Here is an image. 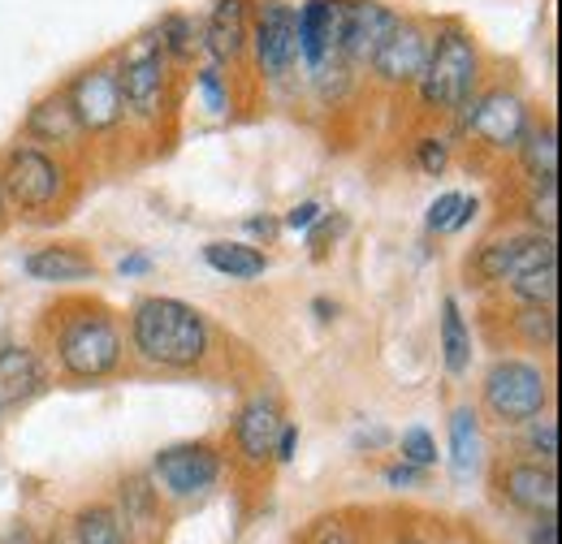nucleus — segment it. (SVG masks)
I'll return each instance as SVG.
<instances>
[{
	"label": "nucleus",
	"mask_w": 562,
	"mask_h": 544,
	"mask_svg": "<svg viewBox=\"0 0 562 544\" xmlns=\"http://www.w3.org/2000/svg\"><path fill=\"white\" fill-rule=\"evenodd\" d=\"M131 341L147 363L187 372V367H200L209 359L212 333L204 311H195L191 303L169 298V294H151V298L135 303Z\"/></svg>",
	"instance_id": "nucleus-1"
},
{
	"label": "nucleus",
	"mask_w": 562,
	"mask_h": 544,
	"mask_svg": "<svg viewBox=\"0 0 562 544\" xmlns=\"http://www.w3.org/2000/svg\"><path fill=\"white\" fill-rule=\"evenodd\" d=\"M74 541L78 544H126V528L117 519V510L109 506H91L78 514L74 523Z\"/></svg>",
	"instance_id": "nucleus-27"
},
{
	"label": "nucleus",
	"mask_w": 562,
	"mask_h": 544,
	"mask_svg": "<svg viewBox=\"0 0 562 544\" xmlns=\"http://www.w3.org/2000/svg\"><path fill=\"white\" fill-rule=\"evenodd\" d=\"M403 544H420V541H403Z\"/></svg>",
	"instance_id": "nucleus-45"
},
{
	"label": "nucleus",
	"mask_w": 562,
	"mask_h": 544,
	"mask_svg": "<svg viewBox=\"0 0 562 544\" xmlns=\"http://www.w3.org/2000/svg\"><path fill=\"white\" fill-rule=\"evenodd\" d=\"M26 135L35 138V143H74V138L82 135L78 122H74V109H70V100H66V91L44 95V100L26 113Z\"/></svg>",
	"instance_id": "nucleus-21"
},
{
	"label": "nucleus",
	"mask_w": 562,
	"mask_h": 544,
	"mask_svg": "<svg viewBox=\"0 0 562 544\" xmlns=\"http://www.w3.org/2000/svg\"><path fill=\"white\" fill-rule=\"evenodd\" d=\"M403 13H394L381 0H347V26H342V61L368 66L372 53L390 39Z\"/></svg>",
	"instance_id": "nucleus-15"
},
{
	"label": "nucleus",
	"mask_w": 562,
	"mask_h": 544,
	"mask_svg": "<svg viewBox=\"0 0 562 544\" xmlns=\"http://www.w3.org/2000/svg\"><path fill=\"white\" fill-rule=\"evenodd\" d=\"M204 260H209V269H216L221 276H234V281H251L269 269V256L247 247V242H209Z\"/></svg>",
	"instance_id": "nucleus-24"
},
{
	"label": "nucleus",
	"mask_w": 562,
	"mask_h": 544,
	"mask_svg": "<svg viewBox=\"0 0 562 544\" xmlns=\"http://www.w3.org/2000/svg\"><path fill=\"white\" fill-rule=\"evenodd\" d=\"M515 333L528 341V345H537V350H554V341H559V316H554V307H519L515 311Z\"/></svg>",
	"instance_id": "nucleus-28"
},
{
	"label": "nucleus",
	"mask_w": 562,
	"mask_h": 544,
	"mask_svg": "<svg viewBox=\"0 0 562 544\" xmlns=\"http://www.w3.org/2000/svg\"><path fill=\"white\" fill-rule=\"evenodd\" d=\"M532 544H559V519H554V514H541V519H537Z\"/></svg>",
	"instance_id": "nucleus-37"
},
{
	"label": "nucleus",
	"mask_w": 562,
	"mask_h": 544,
	"mask_svg": "<svg viewBox=\"0 0 562 544\" xmlns=\"http://www.w3.org/2000/svg\"><path fill=\"white\" fill-rule=\"evenodd\" d=\"M481 415L472 407H459L450 415V476L459 484L481 472Z\"/></svg>",
	"instance_id": "nucleus-20"
},
{
	"label": "nucleus",
	"mask_w": 562,
	"mask_h": 544,
	"mask_svg": "<svg viewBox=\"0 0 562 544\" xmlns=\"http://www.w3.org/2000/svg\"><path fill=\"white\" fill-rule=\"evenodd\" d=\"M428 48H432V26L420 18H398V26L372 53L368 66L385 87H416L424 66H428Z\"/></svg>",
	"instance_id": "nucleus-11"
},
{
	"label": "nucleus",
	"mask_w": 562,
	"mask_h": 544,
	"mask_svg": "<svg viewBox=\"0 0 562 544\" xmlns=\"http://www.w3.org/2000/svg\"><path fill=\"white\" fill-rule=\"evenodd\" d=\"M247 229H251V234L273 238V234H278V220H269V216H251V220H247Z\"/></svg>",
	"instance_id": "nucleus-41"
},
{
	"label": "nucleus",
	"mask_w": 562,
	"mask_h": 544,
	"mask_svg": "<svg viewBox=\"0 0 562 544\" xmlns=\"http://www.w3.org/2000/svg\"><path fill=\"white\" fill-rule=\"evenodd\" d=\"M342 26H347V0H303L294 9L299 61L307 66V73L342 66Z\"/></svg>",
	"instance_id": "nucleus-9"
},
{
	"label": "nucleus",
	"mask_w": 562,
	"mask_h": 544,
	"mask_svg": "<svg viewBox=\"0 0 562 544\" xmlns=\"http://www.w3.org/2000/svg\"><path fill=\"white\" fill-rule=\"evenodd\" d=\"M66 100H70L78 131H87V135H109L126 117L113 61H95V66H87L82 73H74V82L66 87Z\"/></svg>",
	"instance_id": "nucleus-8"
},
{
	"label": "nucleus",
	"mask_w": 562,
	"mask_h": 544,
	"mask_svg": "<svg viewBox=\"0 0 562 544\" xmlns=\"http://www.w3.org/2000/svg\"><path fill=\"white\" fill-rule=\"evenodd\" d=\"M476 212H481V204H476V200H463L459 216H454V229H468V225L476 220ZM454 229H450V234H454Z\"/></svg>",
	"instance_id": "nucleus-39"
},
{
	"label": "nucleus",
	"mask_w": 562,
	"mask_h": 544,
	"mask_svg": "<svg viewBox=\"0 0 562 544\" xmlns=\"http://www.w3.org/2000/svg\"><path fill=\"white\" fill-rule=\"evenodd\" d=\"M195 87L204 95V109L209 113H225L229 109V91H225V78H221V66H204L195 73Z\"/></svg>",
	"instance_id": "nucleus-31"
},
{
	"label": "nucleus",
	"mask_w": 562,
	"mask_h": 544,
	"mask_svg": "<svg viewBox=\"0 0 562 544\" xmlns=\"http://www.w3.org/2000/svg\"><path fill=\"white\" fill-rule=\"evenodd\" d=\"M459 113H463V131L476 135L485 147H497V151H515L519 138L528 135V126H532L524 95H515L506 87L476 91Z\"/></svg>",
	"instance_id": "nucleus-7"
},
{
	"label": "nucleus",
	"mask_w": 562,
	"mask_h": 544,
	"mask_svg": "<svg viewBox=\"0 0 562 544\" xmlns=\"http://www.w3.org/2000/svg\"><path fill=\"white\" fill-rule=\"evenodd\" d=\"M559 260V247H554V234H510V238H493L476 251L472 272L481 276V285H506L515 272H528L537 264H550Z\"/></svg>",
	"instance_id": "nucleus-12"
},
{
	"label": "nucleus",
	"mask_w": 562,
	"mask_h": 544,
	"mask_svg": "<svg viewBox=\"0 0 562 544\" xmlns=\"http://www.w3.org/2000/svg\"><path fill=\"white\" fill-rule=\"evenodd\" d=\"M385 479L394 484V488H412V484H420V467H412V463H403V467H390Z\"/></svg>",
	"instance_id": "nucleus-38"
},
{
	"label": "nucleus",
	"mask_w": 562,
	"mask_h": 544,
	"mask_svg": "<svg viewBox=\"0 0 562 544\" xmlns=\"http://www.w3.org/2000/svg\"><path fill=\"white\" fill-rule=\"evenodd\" d=\"M22 269L31 281H48V285H61V281H87L95 276L91 256H82L78 247H40L22 260Z\"/></svg>",
	"instance_id": "nucleus-19"
},
{
	"label": "nucleus",
	"mask_w": 562,
	"mask_h": 544,
	"mask_svg": "<svg viewBox=\"0 0 562 544\" xmlns=\"http://www.w3.org/2000/svg\"><path fill=\"white\" fill-rule=\"evenodd\" d=\"M519 165H524V173L541 186V182H559V131H554V122H546V126H528V135L519 138Z\"/></svg>",
	"instance_id": "nucleus-22"
},
{
	"label": "nucleus",
	"mask_w": 562,
	"mask_h": 544,
	"mask_svg": "<svg viewBox=\"0 0 562 544\" xmlns=\"http://www.w3.org/2000/svg\"><path fill=\"white\" fill-rule=\"evenodd\" d=\"M416 160H420V169L428 173V178H441L446 165H450V147H446V138H420Z\"/></svg>",
	"instance_id": "nucleus-34"
},
{
	"label": "nucleus",
	"mask_w": 562,
	"mask_h": 544,
	"mask_svg": "<svg viewBox=\"0 0 562 544\" xmlns=\"http://www.w3.org/2000/svg\"><path fill=\"white\" fill-rule=\"evenodd\" d=\"M325 544H351V541H347L342 532H334V536H325Z\"/></svg>",
	"instance_id": "nucleus-44"
},
{
	"label": "nucleus",
	"mask_w": 562,
	"mask_h": 544,
	"mask_svg": "<svg viewBox=\"0 0 562 544\" xmlns=\"http://www.w3.org/2000/svg\"><path fill=\"white\" fill-rule=\"evenodd\" d=\"M459 207H463V195H454V191L437 195V200H432V207H428V229H432V234H450V229H454Z\"/></svg>",
	"instance_id": "nucleus-33"
},
{
	"label": "nucleus",
	"mask_w": 562,
	"mask_h": 544,
	"mask_svg": "<svg viewBox=\"0 0 562 544\" xmlns=\"http://www.w3.org/2000/svg\"><path fill=\"white\" fill-rule=\"evenodd\" d=\"M321 216H325V207L307 200V204H299V207H290V212H285V225H290V229H303V234H307V229H312V225H316Z\"/></svg>",
	"instance_id": "nucleus-35"
},
{
	"label": "nucleus",
	"mask_w": 562,
	"mask_h": 544,
	"mask_svg": "<svg viewBox=\"0 0 562 544\" xmlns=\"http://www.w3.org/2000/svg\"><path fill=\"white\" fill-rule=\"evenodd\" d=\"M441 359H446V372L450 376H463L468 363H472V333L463 325V311L454 298L441 303Z\"/></svg>",
	"instance_id": "nucleus-25"
},
{
	"label": "nucleus",
	"mask_w": 562,
	"mask_h": 544,
	"mask_svg": "<svg viewBox=\"0 0 562 544\" xmlns=\"http://www.w3.org/2000/svg\"><path fill=\"white\" fill-rule=\"evenodd\" d=\"M506 285H510V294H515L519 303H528V307H554V298H559V260L537 264V269H528V272H515Z\"/></svg>",
	"instance_id": "nucleus-26"
},
{
	"label": "nucleus",
	"mask_w": 562,
	"mask_h": 544,
	"mask_svg": "<svg viewBox=\"0 0 562 544\" xmlns=\"http://www.w3.org/2000/svg\"><path fill=\"white\" fill-rule=\"evenodd\" d=\"M61 186H66V169H61L44 147H31V143L13 147L9 160H4V169H0V191H4V200L13 207H22V212L53 207L57 195H61Z\"/></svg>",
	"instance_id": "nucleus-6"
},
{
	"label": "nucleus",
	"mask_w": 562,
	"mask_h": 544,
	"mask_svg": "<svg viewBox=\"0 0 562 544\" xmlns=\"http://www.w3.org/2000/svg\"><path fill=\"white\" fill-rule=\"evenodd\" d=\"M278 432H281V410L278 403L269 398H256L247 407L238 410V423H234V437H238V450L247 463H269L273 458V445H278Z\"/></svg>",
	"instance_id": "nucleus-17"
},
{
	"label": "nucleus",
	"mask_w": 562,
	"mask_h": 544,
	"mask_svg": "<svg viewBox=\"0 0 562 544\" xmlns=\"http://www.w3.org/2000/svg\"><path fill=\"white\" fill-rule=\"evenodd\" d=\"M294 450H299V428H294V423H281V432H278V445H273V454H278L281 463H290V458H294Z\"/></svg>",
	"instance_id": "nucleus-36"
},
{
	"label": "nucleus",
	"mask_w": 562,
	"mask_h": 544,
	"mask_svg": "<svg viewBox=\"0 0 562 544\" xmlns=\"http://www.w3.org/2000/svg\"><path fill=\"white\" fill-rule=\"evenodd\" d=\"M147 269H151L147 256H126V260H122V276H143Z\"/></svg>",
	"instance_id": "nucleus-40"
},
{
	"label": "nucleus",
	"mask_w": 562,
	"mask_h": 544,
	"mask_svg": "<svg viewBox=\"0 0 562 544\" xmlns=\"http://www.w3.org/2000/svg\"><path fill=\"white\" fill-rule=\"evenodd\" d=\"M44 389V363L26 345H0V407H18Z\"/></svg>",
	"instance_id": "nucleus-18"
},
{
	"label": "nucleus",
	"mask_w": 562,
	"mask_h": 544,
	"mask_svg": "<svg viewBox=\"0 0 562 544\" xmlns=\"http://www.w3.org/2000/svg\"><path fill=\"white\" fill-rule=\"evenodd\" d=\"M122 333L104 311H78L66 316L57 333V359L74 381H104L122 363Z\"/></svg>",
	"instance_id": "nucleus-3"
},
{
	"label": "nucleus",
	"mask_w": 562,
	"mask_h": 544,
	"mask_svg": "<svg viewBox=\"0 0 562 544\" xmlns=\"http://www.w3.org/2000/svg\"><path fill=\"white\" fill-rule=\"evenodd\" d=\"M151 476H156V484L169 497H195V492H204V488L216 484V476H221V454L212 450L209 441L169 445V450L156 454Z\"/></svg>",
	"instance_id": "nucleus-13"
},
{
	"label": "nucleus",
	"mask_w": 562,
	"mask_h": 544,
	"mask_svg": "<svg viewBox=\"0 0 562 544\" xmlns=\"http://www.w3.org/2000/svg\"><path fill=\"white\" fill-rule=\"evenodd\" d=\"M4 220H9V200H4V191H0V229H4Z\"/></svg>",
	"instance_id": "nucleus-43"
},
{
	"label": "nucleus",
	"mask_w": 562,
	"mask_h": 544,
	"mask_svg": "<svg viewBox=\"0 0 562 544\" xmlns=\"http://www.w3.org/2000/svg\"><path fill=\"white\" fill-rule=\"evenodd\" d=\"M200 35L212 66H238L251 48V0H216Z\"/></svg>",
	"instance_id": "nucleus-14"
},
{
	"label": "nucleus",
	"mask_w": 562,
	"mask_h": 544,
	"mask_svg": "<svg viewBox=\"0 0 562 544\" xmlns=\"http://www.w3.org/2000/svg\"><path fill=\"white\" fill-rule=\"evenodd\" d=\"M481 82V48L476 35L454 22L441 18L432 31V48H428V66L420 73V100L428 113H459Z\"/></svg>",
	"instance_id": "nucleus-2"
},
{
	"label": "nucleus",
	"mask_w": 562,
	"mask_h": 544,
	"mask_svg": "<svg viewBox=\"0 0 562 544\" xmlns=\"http://www.w3.org/2000/svg\"><path fill=\"white\" fill-rule=\"evenodd\" d=\"M485 407L502 423H528L550 407V376L524 359H497L485 376Z\"/></svg>",
	"instance_id": "nucleus-4"
},
{
	"label": "nucleus",
	"mask_w": 562,
	"mask_h": 544,
	"mask_svg": "<svg viewBox=\"0 0 562 544\" xmlns=\"http://www.w3.org/2000/svg\"><path fill=\"white\" fill-rule=\"evenodd\" d=\"M502 497L515 506V510H528V514H554L559 506V476H554V463H515L502 472Z\"/></svg>",
	"instance_id": "nucleus-16"
},
{
	"label": "nucleus",
	"mask_w": 562,
	"mask_h": 544,
	"mask_svg": "<svg viewBox=\"0 0 562 544\" xmlns=\"http://www.w3.org/2000/svg\"><path fill=\"white\" fill-rule=\"evenodd\" d=\"M151 35H156L165 61L187 66V61H195V57L204 53V35H200V22H195L191 13H165Z\"/></svg>",
	"instance_id": "nucleus-23"
},
{
	"label": "nucleus",
	"mask_w": 562,
	"mask_h": 544,
	"mask_svg": "<svg viewBox=\"0 0 562 544\" xmlns=\"http://www.w3.org/2000/svg\"><path fill=\"white\" fill-rule=\"evenodd\" d=\"M113 69H117L126 113H135L139 122H156L160 104H165V73H169V61H165L156 35H135L122 48V57L113 61Z\"/></svg>",
	"instance_id": "nucleus-5"
},
{
	"label": "nucleus",
	"mask_w": 562,
	"mask_h": 544,
	"mask_svg": "<svg viewBox=\"0 0 562 544\" xmlns=\"http://www.w3.org/2000/svg\"><path fill=\"white\" fill-rule=\"evenodd\" d=\"M251 48H256V69L281 82L299 66V31H294V4L290 0H265L251 18Z\"/></svg>",
	"instance_id": "nucleus-10"
},
{
	"label": "nucleus",
	"mask_w": 562,
	"mask_h": 544,
	"mask_svg": "<svg viewBox=\"0 0 562 544\" xmlns=\"http://www.w3.org/2000/svg\"><path fill=\"white\" fill-rule=\"evenodd\" d=\"M528 445L554 463V458H559V423H554V419H541V415L528 419Z\"/></svg>",
	"instance_id": "nucleus-32"
},
{
	"label": "nucleus",
	"mask_w": 562,
	"mask_h": 544,
	"mask_svg": "<svg viewBox=\"0 0 562 544\" xmlns=\"http://www.w3.org/2000/svg\"><path fill=\"white\" fill-rule=\"evenodd\" d=\"M403 463H412L420 472L437 463V441L428 437V428H407L403 432Z\"/></svg>",
	"instance_id": "nucleus-30"
},
{
	"label": "nucleus",
	"mask_w": 562,
	"mask_h": 544,
	"mask_svg": "<svg viewBox=\"0 0 562 544\" xmlns=\"http://www.w3.org/2000/svg\"><path fill=\"white\" fill-rule=\"evenodd\" d=\"M312 311H316V316H321V320H334V311H338V307H329V303H325V298H316V303H312Z\"/></svg>",
	"instance_id": "nucleus-42"
},
{
	"label": "nucleus",
	"mask_w": 562,
	"mask_h": 544,
	"mask_svg": "<svg viewBox=\"0 0 562 544\" xmlns=\"http://www.w3.org/2000/svg\"><path fill=\"white\" fill-rule=\"evenodd\" d=\"M528 216L541 234H554L559 229V182H541L537 195L528 200Z\"/></svg>",
	"instance_id": "nucleus-29"
}]
</instances>
